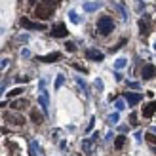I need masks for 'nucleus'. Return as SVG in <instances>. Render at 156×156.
<instances>
[{
    "label": "nucleus",
    "instance_id": "obj_35",
    "mask_svg": "<svg viewBox=\"0 0 156 156\" xmlns=\"http://www.w3.org/2000/svg\"><path fill=\"white\" fill-rule=\"evenodd\" d=\"M17 82H29V76H19Z\"/></svg>",
    "mask_w": 156,
    "mask_h": 156
},
{
    "label": "nucleus",
    "instance_id": "obj_1",
    "mask_svg": "<svg viewBox=\"0 0 156 156\" xmlns=\"http://www.w3.org/2000/svg\"><path fill=\"white\" fill-rule=\"evenodd\" d=\"M53 10H55V2H53V0H42V2L36 6L34 15L40 17V19H48L50 15H53Z\"/></svg>",
    "mask_w": 156,
    "mask_h": 156
},
{
    "label": "nucleus",
    "instance_id": "obj_24",
    "mask_svg": "<svg viewBox=\"0 0 156 156\" xmlns=\"http://www.w3.org/2000/svg\"><path fill=\"white\" fill-rule=\"evenodd\" d=\"M30 118H33V122H34V124H42V116L38 114L36 111H33V114H30Z\"/></svg>",
    "mask_w": 156,
    "mask_h": 156
},
{
    "label": "nucleus",
    "instance_id": "obj_27",
    "mask_svg": "<svg viewBox=\"0 0 156 156\" xmlns=\"http://www.w3.org/2000/svg\"><path fill=\"white\" fill-rule=\"evenodd\" d=\"M145 139H147L149 143H156V133H147Z\"/></svg>",
    "mask_w": 156,
    "mask_h": 156
},
{
    "label": "nucleus",
    "instance_id": "obj_17",
    "mask_svg": "<svg viewBox=\"0 0 156 156\" xmlns=\"http://www.w3.org/2000/svg\"><path fill=\"white\" fill-rule=\"evenodd\" d=\"M126 65H128V59H124V57H120V59H116V61H114V69H116V71L124 69Z\"/></svg>",
    "mask_w": 156,
    "mask_h": 156
},
{
    "label": "nucleus",
    "instance_id": "obj_6",
    "mask_svg": "<svg viewBox=\"0 0 156 156\" xmlns=\"http://www.w3.org/2000/svg\"><path fill=\"white\" fill-rule=\"evenodd\" d=\"M86 57H88L90 61H97V63H101V61L105 59V53H103V51H99V50L88 48V50H86Z\"/></svg>",
    "mask_w": 156,
    "mask_h": 156
},
{
    "label": "nucleus",
    "instance_id": "obj_26",
    "mask_svg": "<svg viewBox=\"0 0 156 156\" xmlns=\"http://www.w3.org/2000/svg\"><path fill=\"white\" fill-rule=\"evenodd\" d=\"M25 90H21V88H15L12 91H8V97H15V95H19V93H23Z\"/></svg>",
    "mask_w": 156,
    "mask_h": 156
},
{
    "label": "nucleus",
    "instance_id": "obj_12",
    "mask_svg": "<svg viewBox=\"0 0 156 156\" xmlns=\"http://www.w3.org/2000/svg\"><path fill=\"white\" fill-rule=\"evenodd\" d=\"M154 112H156V101H151V103H147L143 107V116L145 118H151Z\"/></svg>",
    "mask_w": 156,
    "mask_h": 156
},
{
    "label": "nucleus",
    "instance_id": "obj_3",
    "mask_svg": "<svg viewBox=\"0 0 156 156\" xmlns=\"http://www.w3.org/2000/svg\"><path fill=\"white\" fill-rule=\"evenodd\" d=\"M38 107L42 108L44 116H48V112H50V95H48L46 90H42V93L38 95Z\"/></svg>",
    "mask_w": 156,
    "mask_h": 156
},
{
    "label": "nucleus",
    "instance_id": "obj_40",
    "mask_svg": "<svg viewBox=\"0 0 156 156\" xmlns=\"http://www.w3.org/2000/svg\"><path fill=\"white\" fill-rule=\"evenodd\" d=\"M154 50H156V42H154Z\"/></svg>",
    "mask_w": 156,
    "mask_h": 156
},
{
    "label": "nucleus",
    "instance_id": "obj_7",
    "mask_svg": "<svg viewBox=\"0 0 156 156\" xmlns=\"http://www.w3.org/2000/svg\"><path fill=\"white\" fill-rule=\"evenodd\" d=\"M59 59H61L59 51H51V53H48V55H38V61H40V63H55V61H59Z\"/></svg>",
    "mask_w": 156,
    "mask_h": 156
},
{
    "label": "nucleus",
    "instance_id": "obj_20",
    "mask_svg": "<svg viewBox=\"0 0 156 156\" xmlns=\"http://www.w3.org/2000/svg\"><path fill=\"white\" fill-rule=\"evenodd\" d=\"M124 143H126V137H124V135H118V137H116V141H114V147H116V149H122Z\"/></svg>",
    "mask_w": 156,
    "mask_h": 156
},
{
    "label": "nucleus",
    "instance_id": "obj_31",
    "mask_svg": "<svg viewBox=\"0 0 156 156\" xmlns=\"http://www.w3.org/2000/svg\"><path fill=\"white\" fill-rule=\"evenodd\" d=\"M17 38H19V40H21V42H27V40H29V34H19Z\"/></svg>",
    "mask_w": 156,
    "mask_h": 156
},
{
    "label": "nucleus",
    "instance_id": "obj_5",
    "mask_svg": "<svg viewBox=\"0 0 156 156\" xmlns=\"http://www.w3.org/2000/svg\"><path fill=\"white\" fill-rule=\"evenodd\" d=\"M19 23H21V27H23V29H29V30H44V29H46L42 23H34V21L27 19V17H21Z\"/></svg>",
    "mask_w": 156,
    "mask_h": 156
},
{
    "label": "nucleus",
    "instance_id": "obj_10",
    "mask_svg": "<svg viewBox=\"0 0 156 156\" xmlns=\"http://www.w3.org/2000/svg\"><path fill=\"white\" fill-rule=\"evenodd\" d=\"M141 99H143L141 93H129V91L126 93V101H128V105H129V107H135Z\"/></svg>",
    "mask_w": 156,
    "mask_h": 156
},
{
    "label": "nucleus",
    "instance_id": "obj_22",
    "mask_svg": "<svg viewBox=\"0 0 156 156\" xmlns=\"http://www.w3.org/2000/svg\"><path fill=\"white\" fill-rule=\"evenodd\" d=\"M139 27H141V34H147V33H149V23H147L145 19L139 21Z\"/></svg>",
    "mask_w": 156,
    "mask_h": 156
},
{
    "label": "nucleus",
    "instance_id": "obj_15",
    "mask_svg": "<svg viewBox=\"0 0 156 156\" xmlns=\"http://www.w3.org/2000/svg\"><path fill=\"white\" fill-rule=\"evenodd\" d=\"M29 151H30V156H40L42 154V149H40V145H38L36 141L29 143Z\"/></svg>",
    "mask_w": 156,
    "mask_h": 156
},
{
    "label": "nucleus",
    "instance_id": "obj_38",
    "mask_svg": "<svg viewBox=\"0 0 156 156\" xmlns=\"http://www.w3.org/2000/svg\"><path fill=\"white\" fill-rule=\"evenodd\" d=\"M151 131H152V133H156V126H152V128H151Z\"/></svg>",
    "mask_w": 156,
    "mask_h": 156
},
{
    "label": "nucleus",
    "instance_id": "obj_8",
    "mask_svg": "<svg viewBox=\"0 0 156 156\" xmlns=\"http://www.w3.org/2000/svg\"><path fill=\"white\" fill-rule=\"evenodd\" d=\"M4 120H6V122L15 124V126H23V124H25V118H23V116L12 114V112H4Z\"/></svg>",
    "mask_w": 156,
    "mask_h": 156
},
{
    "label": "nucleus",
    "instance_id": "obj_34",
    "mask_svg": "<svg viewBox=\"0 0 156 156\" xmlns=\"http://www.w3.org/2000/svg\"><path fill=\"white\" fill-rule=\"evenodd\" d=\"M114 80L120 82V80H122V74H120V73H114Z\"/></svg>",
    "mask_w": 156,
    "mask_h": 156
},
{
    "label": "nucleus",
    "instance_id": "obj_21",
    "mask_svg": "<svg viewBox=\"0 0 156 156\" xmlns=\"http://www.w3.org/2000/svg\"><path fill=\"white\" fill-rule=\"evenodd\" d=\"M114 108L120 112V111H124V108H126V103H124L122 99H116V101H114Z\"/></svg>",
    "mask_w": 156,
    "mask_h": 156
},
{
    "label": "nucleus",
    "instance_id": "obj_25",
    "mask_svg": "<svg viewBox=\"0 0 156 156\" xmlns=\"http://www.w3.org/2000/svg\"><path fill=\"white\" fill-rule=\"evenodd\" d=\"M93 86H95V90H99V91L105 90V84H103V80H101V78H97V80L93 82Z\"/></svg>",
    "mask_w": 156,
    "mask_h": 156
},
{
    "label": "nucleus",
    "instance_id": "obj_29",
    "mask_svg": "<svg viewBox=\"0 0 156 156\" xmlns=\"http://www.w3.org/2000/svg\"><path fill=\"white\" fill-rule=\"evenodd\" d=\"M128 88H131V90H139V88H141V84H139V82H128Z\"/></svg>",
    "mask_w": 156,
    "mask_h": 156
},
{
    "label": "nucleus",
    "instance_id": "obj_32",
    "mask_svg": "<svg viewBox=\"0 0 156 156\" xmlns=\"http://www.w3.org/2000/svg\"><path fill=\"white\" fill-rule=\"evenodd\" d=\"M21 57H30V51L29 50H21Z\"/></svg>",
    "mask_w": 156,
    "mask_h": 156
},
{
    "label": "nucleus",
    "instance_id": "obj_36",
    "mask_svg": "<svg viewBox=\"0 0 156 156\" xmlns=\"http://www.w3.org/2000/svg\"><path fill=\"white\" fill-rule=\"evenodd\" d=\"M6 65H8V59H2V63H0V67H2V69H6Z\"/></svg>",
    "mask_w": 156,
    "mask_h": 156
},
{
    "label": "nucleus",
    "instance_id": "obj_2",
    "mask_svg": "<svg viewBox=\"0 0 156 156\" xmlns=\"http://www.w3.org/2000/svg\"><path fill=\"white\" fill-rule=\"evenodd\" d=\"M97 30L103 36L112 33V30H114V21H112L111 15H101V17L97 19Z\"/></svg>",
    "mask_w": 156,
    "mask_h": 156
},
{
    "label": "nucleus",
    "instance_id": "obj_37",
    "mask_svg": "<svg viewBox=\"0 0 156 156\" xmlns=\"http://www.w3.org/2000/svg\"><path fill=\"white\" fill-rule=\"evenodd\" d=\"M29 4H30V6H34V4H36V0H29Z\"/></svg>",
    "mask_w": 156,
    "mask_h": 156
},
{
    "label": "nucleus",
    "instance_id": "obj_9",
    "mask_svg": "<svg viewBox=\"0 0 156 156\" xmlns=\"http://www.w3.org/2000/svg\"><path fill=\"white\" fill-rule=\"evenodd\" d=\"M141 73H143V78H145V80H152V78L156 76V67L149 63V65H145V67H143V71H141Z\"/></svg>",
    "mask_w": 156,
    "mask_h": 156
},
{
    "label": "nucleus",
    "instance_id": "obj_39",
    "mask_svg": "<svg viewBox=\"0 0 156 156\" xmlns=\"http://www.w3.org/2000/svg\"><path fill=\"white\" fill-rule=\"evenodd\" d=\"M151 151H152V152H156V147H151Z\"/></svg>",
    "mask_w": 156,
    "mask_h": 156
},
{
    "label": "nucleus",
    "instance_id": "obj_23",
    "mask_svg": "<svg viewBox=\"0 0 156 156\" xmlns=\"http://www.w3.org/2000/svg\"><path fill=\"white\" fill-rule=\"evenodd\" d=\"M63 82H65V76H63V74H57V78H55V86H53V88L59 90L61 86H63Z\"/></svg>",
    "mask_w": 156,
    "mask_h": 156
},
{
    "label": "nucleus",
    "instance_id": "obj_4",
    "mask_svg": "<svg viewBox=\"0 0 156 156\" xmlns=\"http://www.w3.org/2000/svg\"><path fill=\"white\" fill-rule=\"evenodd\" d=\"M50 34H51L53 38H65V36L69 34V30H67V27L63 25V23H57V25H53V27H51Z\"/></svg>",
    "mask_w": 156,
    "mask_h": 156
},
{
    "label": "nucleus",
    "instance_id": "obj_16",
    "mask_svg": "<svg viewBox=\"0 0 156 156\" xmlns=\"http://www.w3.org/2000/svg\"><path fill=\"white\" fill-rule=\"evenodd\" d=\"M107 122L111 124V126H116V124L120 122V114H118V111L112 112V114H108V116H107Z\"/></svg>",
    "mask_w": 156,
    "mask_h": 156
},
{
    "label": "nucleus",
    "instance_id": "obj_11",
    "mask_svg": "<svg viewBox=\"0 0 156 156\" xmlns=\"http://www.w3.org/2000/svg\"><path fill=\"white\" fill-rule=\"evenodd\" d=\"M93 145H95V139H93V137L84 139V141H82V151H84V154H91L93 152Z\"/></svg>",
    "mask_w": 156,
    "mask_h": 156
},
{
    "label": "nucleus",
    "instance_id": "obj_28",
    "mask_svg": "<svg viewBox=\"0 0 156 156\" xmlns=\"http://www.w3.org/2000/svg\"><path fill=\"white\" fill-rule=\"evenodd\" d=\"M46 84H48V78H42V80L38 82V90H40V91L46 90Z\"/></svg>",
    "mask_w": 156,
    "mask_h": 156
},
{
    "label": "nucleus",
    "instance_id": "obj_33",
    "mask_svg": "<svg viewBox=\"0 0 156 156\" xmlns=\"http://www.w3.org/2000/svg\"><path fill=\"white\" fill-rule=\"evenodd\" d=\"M93 122H95V118H91V122L88 124V128H86V131H91V128H93Z\"/></svg>",
    "mask_w": 156,
    "mask_h": 156
},
{
    "label": "nucleus",
    "instance_id": "obj_19",
    "mask_svg": "<svg viewBox=\"0 0 156 156\" xmlns=\"http://www.w3.org/2000/svg\"><path fill=\"white\" fill-rule=\"evenodd\" d=\"M76 84L80 86V90H82V91L86 93V95H88V93H90V91H88V84H86V82L82 80V78H80V76H76Z\"/></svg>",
    "mask_w": 156,
    "mask_h": 156
},
{
    "label": "nucleus",
    "instance_id": "obj_13",
    "mask_svg": "<svg viewBox=\"0 0 156 156\" xmlns=\"http://www.w3.org/2000/svg\"><path fill=\"white\" fill-rule=\"evenodd\" d=\"M29 107V101L27 99H15L12 103V108H15V111H23V108Z\"/></svg>",
    "mask_w": 156,
    "mask_h": 156
},
{
    "label": "nucleus",
    "instance_id": "obj_18",
    "mask_svg": "<svg viewBox=\"0 0 156 156\" xmlns=\"http://www.w3.org/2000/svg\"><path fill=\"white\" fill-rule=\"evenodd\" d=\"M69 19H71V21L74 23V25H80V21H82L80 17H78V13H76L74 10H71V12H69Z\"/></svg>",
    "mask_w": 156,
    "mask_h": 156
},
{
    "label": "nucleus",
    "instance_id": "obj_30",
    "mask_svg": "<svg viewBox=\"0 0 156 156\" xmlns=\"http://www.w3.org/2000/svg\"><path fill=\"white\" fill-rule=\"evenodd\" d=\"M65 48H67V51H74V50H76V46H74V42H67V44H65Z\"/></svg>",
    "mask_w": 156,
    "mask_h": 156
},
{
    "label": "nucleus",
    "instance_id": "obj_14",
    "mask_svg": "<svg viewBox=\"0 0 156 156\" xmlns=\"http://www.w3.org/2000/svg\"><path fill=\"white\" fill-rule=\"evenodd\" d=\"M99 8H101V2H99V0H95V2H86V4H84V12L91 13V12L99 10Z\"/></svg>",
    "mask_w": 156,
    "mask_h": 156
}]
</instances>
